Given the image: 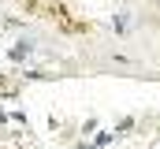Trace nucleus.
Wrapping results in <instances>:
<instances>
[{"mask_svg": "<svg viewBox=\"0 0 160 149\" xmlns=\"http://www.w3.org/2000/svg\"><path fill=\"white\" fill-rule=\"evenodd\" d=\"M30 11H38V15H45V19H52V23H60L63 30H71V34H78V30H86L82 23H75L71 19V11L63 8V4H56V0H22Z\"/></svg>", "mask_w": 160, "mask_h": 149, "instance_id": "1", "label": "nucleus"}]
</instances>
